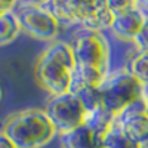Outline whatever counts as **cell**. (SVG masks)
I'll list each match as a JSON object with an SVG mask.
<instances>
[{
  "instance_id": "6da1fadb",
  "label": "cell",
  "mask_w": 148,
  "mask_h": 148,
  "mask_svg": "<svg viewBox=\"0 0 148 148\" xmlns=\"http://www.w3.org/2000/svg\"><path fill=\"white\" fill-rule=\"evenodd\" d=\"M71 47L76 62L73 86L99 88L110 76V45L107 39L101 33L86 30L76 37Z\"/></svg>"
},
{
  "instance_id": "44dd1931",
  "label": "cell",
  "mask_w": 148,
  "mask_h": 148,
  "mask_svg": "<svg viewBox=\"0 0 148 148\" xmlns=\"http://www.w3.org/2000/svg\"><path fill=\"white\" fill-rule=\"evenodd\" d=\"M145 98H147V116H148V88H145Z\"/></svg>"
},
{
  "instance_id": "8fae6325",
  "label": "cell",
  "mask_w": 148,
  "mask_h": 148,
  "mask_svg": "<svg viewBox=\"0 0 148 148\" xmlns=\"http://www.w3.org/2000/svg\"><path fill=\"white\" fill-rule=\"evenodd\" d=\"M61 141L64 148H101L104 138L83 123L79 127L64 133Z\"/></svg>"
},
{
  "instance_id": "7402d4cb",
  "label": "cell",
  "mask_w": 148,
  "mask_h": 148,
  "mask_svg": "<svg viewBox=\"0 0 148 148\" xmlns=\"http://www.w3.org/2000/svg\"><path fill=\"white\" fill-rule=\"evenodd\" d=\"M139 148H148V139L144 141L142 144H139Z\"/></svg>"
},
{
  "instance_id": "9c48e42d",
  "label": "cell",
  "mask_w": 148,
  "mask_h": 148,
  "mask_svg": "<svg viewBox=\"0 0 148 148\" xmlns=\"http://www.w3.org/2000/svg\"><path fill=\"white\" fill-rule=\"evenodd\" d=\"M90 2V0H89ZM89 2L83 0H52L43 2V8L53 15V18L61 24H82L89 9Z\"/></svg>"
},
{
  "instance_id": "5b68a950",
  "label": "cell",
  "mask_w": 148,
  "mask_h": 148,
  "mask_svg": "<svg viewBox=\"0 0 148 148\" xmlns=\"http://www.w3.org/2000/svg\"><path fill=\"white\" fill-rule=\"evenodd\" d=\"M73 74L74 71L71 68L53 59L52 56L46 55L45 52L37 59L34 68V76L37 83L45 90L52 93V96L71 92Z\"/></svg>"
},
{
  "instance_id": "603a6c76",
  "label": "cell",
  "mask_w": 148,
  "mask_h": 148,
  "mask_svg": "<svg viewBox=\"0 0 148 148\" xmlns=\"http://www.w3.org/2000/svg\"><path fill=\"white\" fill-rule=\"evenodd\" d=\"M0 99H2V89H0Z\"/></svg>"
},
{
  "instance_id": "9a60e30c",
  "label": "cell",
  "mask_w": 148,
  "mask_h": 148,
  "mask_svg": "<svg viewBox=\"0 0 148 148\" xmlns=\"http://www.w3.org/2000/svg\"><path fill=\"white\" fill-rule=\"evenodd\" d=\"M71 92H74L79 96V99L83 104L86 113L102 107L98 88H92V86H86V84H76V86H73Z\"/></svg>"
},
{
  "instance_id": "3957f363",
  "label": "cell",
  "mask_w": 148,
  "mask_h": 148,
  "mask_svg": "<svg viewBox=\"0 0 148 148\" xmlns=\"http://www.w3.org/2000/svg\"><path fill=\"white\" fill-rule=\"evenodd\" d=\"M102 108L114 119L130 104L145 96V88L126 70H119L105 79L98 88Z\"/></svg>"
},
{
  "instance_id": "30bf717a",
  "label": "cell",
  "mask_w": 148,
  "mask_h": 148,
  "mask_svg": "<svg viewBox=\"0 0 148 148\" xmlns=\"http://www.w3.org/2000/svg\"><path fill=\"white\" fill-rule=\"evenodd\" d=\"M113 18L114 14L110 10L107 0H90L88 14L82 21V25L88 31L101 33L105 28H111Z\"/></svg>"
},
{
  "instance_id": "8992f818",
  "label": "cell",
  "mask_w": 148,
  "mask_h": 148,
  "mask_svg": "<svg viewBox=\"0 0 148 148\" xmlns=\"http://www.w3.org/2000/svg\"><path fill=\"white\" fill-rule=\"evenodd\" d=\"M21 30L28 36L39 40H53L59 31V22L53 18L42 3H25L21 5L18 12Z\"/></svg>"
},
{
  "instance_id": "2e32d148",
  "label": "cell",
  "mask_w": 148,
  "mask_h": 148,
  "mask_svg": "<svg viewBox=\"0 0 148 148\" xmlns=\"http://www.w3.org/2000/svg\"><path fill=\"white\" fill-rule=\"evenodd\" d=\"M45 53L49 55V56H52L56 61H59V62H62L64 65H67L73 71H74V68H76L73 47H71V45H68L65 42H55V43H52L45 51Z\"/></svg>"
},
{
  "instance_id": "4fadbf2b",
  "label": "cell",
  "mask_w": 148,
  "mask_h": 148,
  "mask_svg": "<svg viewBox=\"0 0 148 148\" xmlns=\"http://www.w3.org/2000/svg\"><path fill=\"white\" fill-rule=\"evenodd\" d=\"M21 31V24L18 15L14 10L0 15V46L14 42Z\"/></svg>"
},
{
  "instance_id": "52a82bcc",
  "label": "cell",
  "mask_w": 148,
  "mask_h": 148,
  "mask_svg": "<svg viewBox=\"0 0 148 148\" xmlns=\"http://www.w3.org/2000/svg\"><path fill=\"white\" fill-rule=\"evenodd\" d=\"M114 123L138 144L147 141L148 139L147 98L144 96L141 99L135 101L133 104H130L119 117H116Z\"/></svg>"
},
{
  "instance_id": "ac0fdd59",
  "label": "cell",
  "mask_w": 148,
  "mask_h": 148,
  "mask_svg": "<svg viewBox=\"0 0 148 148\" xmlns=\"http://www.w3.org/2000/svg\"><path fill=\"white\" fill-rule=\"evenodd\" d=\"M133 42L138 47V52H148V16L145 18L144 25L141 27L139 33L133 39Z\"/></svg>"
},
{
  "instance_id": "ba28073f",
  "label": "cell",
  "mask_w": 148,
  "mask_h": 148,
  "mask_svg": "<svg viewBox=\"0 0 148 148\" xmlns=\"http://www.w3.org/2000/svg\"><path fill=\"white\" fill-rule=\"evenodd\" d=\"M145 18H147V15L139 8V5L135 2H130L125 9L114 12L111 30L120 39L133 42V39L139 33L141 27L144 25Z\"/></svg>"
},
{
  "instance_id": "e0dca14e",
  "label": "cell",
  "mask_w": 148,
  "mask_h": 148,
  "mask_svg": "<svg viewBox=\"0 0 148 148\" xmlns=\"http://www.w3.org/2000/svg\"><path fill=\"white\" fill-rule=\"evenodd\" d=\"M127 71L144 88H148V52H138L135 55L129 62Z\"/></svg>"
},
{
  "instance_id": "d6986e66",
  "label": "cell",
  "mask_w": 148,
  "mask_h": 148,
  "mask_svg": "<svg viewBox=\"0 0 148 148\" xmlns=\"http://www.w3.org/2000/svg\"><path fill=\"white\" fill-rule=\"evenodd\" d=\"M16 6L15 2H9V0H0V15L3 14H8V12H12L14 10V8Z\"/></svg>"
},
{
  "instance_id": "7c38bea8",
  "label": "cell",
  "mask_w": 148,
  "mask_h": 148,
  "mask_svg": "<svg viewBox=\"0 0 148 148\" xmlns=\"http://www.w3.org/2000/svg\"><path fill=\"white\" fill-rule=\"evenodd\" d=\"M114 121H116V119L110 113H107L102 107L86 113V117H84V125L89 126L92 130H95L98 135H101L102 138L114 126Z\"/></svg>"
},
{
  "instance_id": "cb8c5ba5",
  "label": "cell",
  "mask_w": 148,
  "mask_h": 148,
  "mask_svg": "<svg viewBox=\"0 0 148 148\" xmlns=\"http://www.w3.org/2000/svg\"><path fill=\"white\" fill-rule=\"evenodd\" d=\"M101 148H104V147H101Z\"/></svg>"
},
{
  "instance_id": "7a4b0ae2",
  "label": "cell",
  "mask_w": 148,
  "mask_h": 148,
  "mask_svg": "<svg viewBox=\"0 0 148 148\" xmlns=\"http://www.w3.org/2000/svg\"><path fill=\"white\" fill-rule=\"evenodd\" d=\"M16 148H42L56 135L45 110L28 108L10 116L3 130Z\"/></svg>"
},
{
  "instance_id": "277c9868",
  "label": "cell",
  "mask_w": 148,
  "mask_h": 148,
  "mask_svg": "<svg viewBox=\"0 0 148 148\" xmlns=\"http://www.w3.org/2000/svg\"><path fill=\"white\" fill-rule=\"evenodd\" d=\"M45 113L61 135L83 125L86 117V110L74 92L52 96L45 107Z\"/></svg>"
},
{
  "instance_id": "ffe728a7",
  "label": "cell",
  "mask_w": 148,
  "mask_h": 148,
  "mask_svg": "<svg viewBox=\"0 0 148 148\" xmlns=\"http://www.w3.org/2000/svg\"><path fill=\"white\" fill-rule=\"evenodd\" d=\"M0 148H16L3 132H0Z\"/></svg>"
},
{
  "instance_id": "5bb4252c",
  "label": "cell",
  "mask_w": 148,
  "mask_h": 148,
  "mask_svg": "<svg viewBox=\"0 0 148 148\" xmlns=\"http://www.w3.org/2000/svg\"><path fill=\"white\" fill-rule=\"evenodd\" d=\"M104 148H139V144L133 141L126 132H123L116 123L111 127L102 141Z\"/></svg>"
}]
</instances>
